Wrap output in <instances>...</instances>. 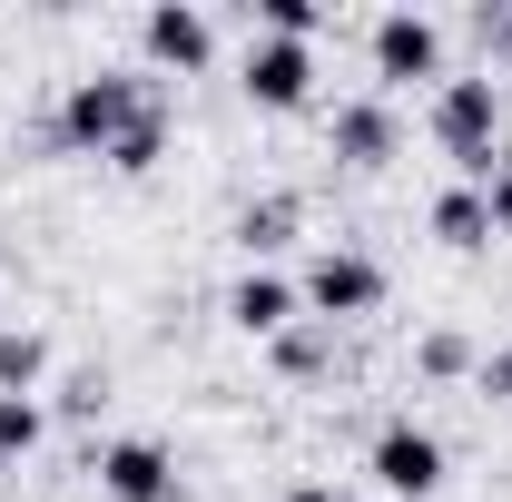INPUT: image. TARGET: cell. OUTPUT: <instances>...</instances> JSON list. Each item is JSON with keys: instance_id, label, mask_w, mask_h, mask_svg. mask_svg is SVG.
I'll return each instance as SVG.
<instances>
[{"instance_id": "1", "label": "cell", "mask_w": 512, "mask_h": 502, "mask_svg": "<svg viewBox=\"0 0 512 502\" xmlns=\"http://www.w3.org/2000/svg\"><path fill=\"white\" fill-rule=\"evenodd\" d=\"M434 138L453 148V168H463V188H483L493 168H503V79L493 69H463V79H444L434 89Z\"/></svg>"}, {"instance_id": "2", "label": "cell", "mask_w": 512, "mask_h": 502, "mask_svg": "<svg viewBox=\"0 0 512 502\" xmlns=\"http://www.w3.org/2000/svg\"><path fill=\"white\" fill-rule=\"evenodd\" d=\"M158 99L138 89V79H119V69H89V79H69V99H60V148H89V158H109L128 128L148 119Z\"/></svg>"}, {"instance_id": "3", "label": "cell", "mask_w": 512, "mask_h": 502, "mask_svg": "<svg viewBox=\"0 0 512 502\" xmlns=\"http://www.w3.org/2000/svg\"><path fill=\"white\" fill-rule=\"evenodd\" d=\"M296 296H306V315H325V325H335V315H375L384 306V266L365 247H325L316 266L296 276Z\"/></svg>"}, {"instance_id": "4", "label": "cell", "mask_w": 512, "mask_h": 502, "mask_svg": "<svg viewBox=\"0 0 512 502\" xmlns=\"http://www.w3.org/2000/svg\"><path fill=\"white\" fill-rule=\"evenodd\" d=\"M365 473H375L394 502H434L444 493V443L424 434V424H384L375 453H365Z\"/></svg>"}, {"instance_id": "5", "label": "cell", "mask_w": 512, "mask_h": 502, "mask_svg": "<svg viewBox=\"0 0 512 502\" xmlns=\"http://www.w3.org/2000/svg\"><path fill=\"white\" fill-rule=\"evenodd\" d=\"M375 50V79H444V20L434 10H384L365 30Z\"/></svg>"}, {"instance_id": "6", "label": "cell", "mask_w": 512, "mask_h": 502, "mask_svg": "<svg viewBox=\"0 0 512 502\" xmlns=\"http://www.w3.org/2000/svg\"><path fill=\"white\" fill-rule=\"evenodd\" d=\"M247 99L256 109H306L316 99V50L306 40H247Z\"/></svg>"}, {"instance_id": "7", "label": "cell", "mask_w": 512, "mask_h": 502, "mask_svg": "<svg viewBox=\"0 0 512 502\" xmlns=\"http://www.w3.org/2000/svg\"><path fill=\"white\" fill-rule=\"evenodd\" d=\"M296 315H306V296H296V276H276V266H247V276L227 286V325L256 335V345H276Z\"/></svg>"}, {"instance_id": "8", "label": "cell", "mask_w": 512, "mask_h": 502, "mask_svg": "<svg viewBox=\"0 0 512 502\" xmlns=\"http://www.w3.org/2000/svg\"><path fill=\"white\" fill-rule=\"evenodd\" d=\"M99 493L109 502H178V463H168V443H148V434H128L99 453Z\"/></svg>"}, {"instance_id": "9", "label": "cell", "mask_w": 512, "mask_h": 502, "mask_svg": "<svg viewBox=\"0 0 512 502\" xmlns=\"http://www.w3.org/2000/svg\"><path fill=\"white\" fill-rule=\"evenodd\" d=\"M138 40H148L158 69H207V60H217V20H207L197 0H158V10L138 20Z\"/></svg>"}, {"instance_id": "10", "label": "cell", "mask_w": 512, "mask_h": 502, "mask_svg": "<svg viewBox=\"0 0 512 502\" xmlns=\"http://www.w3.org/2000/svg\"><path fill=\"white\" fill-rule=\"evenodd\" d=\"M394 148H404L394 99H345V109H335V158H345V168H384Z\"/></svg>"}, {"instance_id": "11", "label": "cell", "mask_w": 512, "mask_h": 502, "mask_svg": "<svg viewBox=\"0 0 512 502\" xmlns=\"http://www.w3.org/2000/svg\"><path fill=\"white\" fill-rule=\"evenodd\" d=\"M434 237H444V247H493V207H483V188H444V197H434Z\"/></svg>"}, {"instance_id": "12", "label": "cell", "mask_w": 512, "mask_h": 502, "mask_svg": "<svg viewBox=\"0 0 512 502\" xmlns=\"http://www.w3.org/2000/svg\"><path fill=\"white\" fill-rule=\"evenodd\" d=\"M40 375H50V335L0 325V394H40Z\"/></svg>"}, {"instance_id": "13", "label": "cell", "mask_w": 512, "mask_h": 502, "mask_svg": "<svg viewBox=\"0 0 512 502\" xmlns=\"http://www.w3.org/2000/svg\"><path fill=\"white\" fill-rule=\"evenodd\" d=\"M296 237V197H256V207H237V247L247 256H276Z\"/></svg>"}, {"instance_id": "14", "label": "cell", "mask_w": 512, "mask_h": 502, "mask_svg": "<svg viewBox=\"0 0 512 502\" xmlns=\"http://www.w3.org/2000/svg\"><path fill=\"white\" fill-rule=\"evenodd\" d=\"M158 158H168V109H148V119H138L119 148H109V168H119V178H148Z\"/></svg>"}, {"instance_id": "15", "label": "cell", "mask_w": 512, "mask_h": 502, "mask_svg": "<svg viewBox=\"0 0 512 502\" xmlns=\"http://www.w3.org/2000/svg\"><path fill=\"white\" fill-rule=\"evenodd\" d=\"M50 434V414H40V394H0V463H20L30 443Z\"/></svg>"}, {"instance_id": "16", "label": "cell", "mask_w": 512, "mask_h": 502, "mask_svg": "<svg viewBox=\"0 0 512 502\" xmlns=\"http://www.w3.org/2000/svg\"><path fill=\"white\" fill-rule=\"evenodd\" d=\"M276 365H286V375H316L325 365V325H286V335H276Z\"/></svg>"}, {"instance_id": "17", "label": "cell", "mask_w": 512, "mask_h": 502, "mask_svg": "<svg viewBox=\"0 0 512 502\" xmlns=\"http://www.w3.org/2000/svg\"><path fill=\"white\" fill-rule=\"evenodd\" d=\"M414 365H424V375H463V365H473V345H463V335H424V355H414Z\"/></svg>"}, {"instance_id": "18", "label": "cell", "mask_w": 512, "mask_h": 502, "mask_svg": "<svg viewBox=\"0 0 512 502\" xmlns=\"http://www.w3.org/2000/svg\"><path fill=\"white\" fill-rule=\"evenodd\" d=\"M483 207H493V237H512V158L483 178Z\"/></svg>"}, {"instance_id": "19", "label": "cell", "mask_w": 512, "mask_h": 502, "mask_svg": "<svg viewBox=\"0 0 512 502\" xmlns=\"http://www.w3.org/2000/svg\"><path fill=\"white\" fill-rule=\"evenodd\" d=\"M99 404H109V394H99V375H79V384H69V394H60V414H69V424H89Z\"/></svg>"}, {"instance_id": "20", "label": "cell", "mask_w": 512, "mask_h": 502, "mask_svg": "<svg viewBox=\"0 0 512 502\" xmlns=\"http://www.w3.org/2000/svg\"><path fill=\"white\" fill-rule=\"evenodd\" d=\"M473 30H483V50H503V60H512V10H473Z\"/></svg>"}, {"instance_id": "21", "label": "cell", "mask_w": 512, "mask_h": 502, "mask_svg": "<svg viewBox=\"0 0 512 502\" xmlns=\"http://www.w3.org/2000/svg\"><path fill=\"white\" fill-rule=\"evenodd\" d=\"M286 502H345V493H335V483H296Z\"/></svg>"}, {"instance_id": "22", "label": "cell", "mask_w": 512, "mask_h": 502, "mask_svg": "<svg viewBox=\"0 0 512 502\" xmlns=\"http://www.w3.org/2000/svg\"><path fill=\"white\" fill-rule=\"evenodd\" d=\"M483 384H503V394H512V345L493 355V365H483Z\"/></svg>"}]
</instances>
